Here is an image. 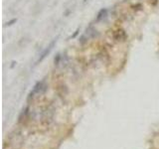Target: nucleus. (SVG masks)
<instances>
[{"instance_id": "obj_1", "label": "nucleus", "mask_w": 159, "mask_h": 149, "mask_svg": "<svg viewBox=\"0 0 159 149\" xmlns=\"http://www.w3.org/2000/svg\"><path fill=\"white\" fill-rule=\"evenodd\" d=\"M47 90V84L44 82H39L35 86H34V88H33V90L31 92V94H30V96H33L35 94H43V92H45V90Z\"/></svg>"}, {"instance_id": "obj_2", "label": "nucleus", "mask_w": 159, "mask_h": 149, "mask_svg": "<svg viewBox=\"0 0 159 149\" xmlns=\"http://www.w3.org/2000/svg\"><path fill=\"white\" fill-rule=\"evenodd\" d=\"M114 39L116 41V42H124L126 39H127V35H126V32L122 29H118L116 31L114 32V35H112Z\"/></svg>"}, {"instance_id": "obj_3", "label": "nucleus", "mask_w": 159, "mask_h": 149, "mask_svg": "<svg viewBox=\"0 0 159 149\" xmlns=\"http://www.w3.org/2000/svg\"><path fill=\"white\" fill-rule=\"evenodd\" d=\"M56 42H57V39H54V40H53V41H52V42L50 43V45H49V46H48V47H47V48H46V49L44 50V52H43V53L41 54V57L39 58L38 62H41V61H43V60H44V59H45V58H46V57H47V56H48V55L50 54V52H51V51H52V49L54 48V46H55Z\"/></svg>"}, {"instance_id": "obj_4", "label": "nucleus", "mask_w": 159, "mask_h": 149, "mask_svg": "<svg viewBox=\"0 0 159 149\" xmlns=\"http://www.w3.org/2000/svg\"><path fill=\"white\" fill-rule=\"evenodd\" d=\"M84 35L88 39H94V38H96L98 36V32L96 28H94L92 26H88L86 29V33Z\"/></svg>"}, {"instance_id": "obj_5", "label": "nucleus", "mask_w": 159, "mask_h": 149, "mask_svg": "<svg viewBox=\"0 0 159 149\" xmlns=\"http://www.w3.org/2000/svg\"><path fill=\"white\" fill-rule=\"evenodd\" d=\"M106 16H108V9H106V8H102V9L98 11V15H96V20L98 22H100V21H102V20L106 19Z\"/></svg>"}, {"instance_id": "obj_6", "label": "nucleus", "mask_w": 159, "mask_h": 149, "mask_svg": "<svg viewBox=\"0 0 159 149\" xmlns=\"http://www.w3.org/2000/svg\"><path fill=\"white\" fill-rule=\"evenodd\" d=\"M68 63H69V58H68L67 54L64 53V54L61 56V62H60V65H61L63 68H65V67L68 65Z\"/></svg>"}, {"instance_id": "obj_7", "label": "nucleus", "mask_w": 159, "mask_h": 149, "mask_svg": "<svg viewBox=\"0 0 159 149\" xmlns=\"http://www.w3.org/2000/svg\"><path fill=\"white\" fill-rule=\"evenodd\" d=\"M60 62H61V55L58 54V55L55 57V60H54L55 66H59V65H60Z\"/></svg>"}, {"instance_id": "obj_8", "label": "nucleus", "mask_w": 159, "mask_h": 149, "mask_svg": "<svg viewBox=\"0 0 159 149\" xmlns=\"http://www.w3.org/2000/svg\"><path fill=\"white\" fill-rule=\"evenodd\" d=\"M88 40V38L86 37V35H82V36L80 37V39L79 40V42L80 43V44H84V43H86Z\"/></svg>"}, {"instance_id": "obj_9", "label": "nucleus", "mask_w": 159, "mask_h": 149, "mask_svg": "<svg viewBox=\"0 0 159 149\" xmlns=\"http://www.w3.org/2000/svg\"><path fill=\"white\" fill-rule=\"evenodd\" d=\"M141 8H142V5H141L140 3H138V4H136V5H132V9L135 10V11H138V10H140Z\"/></svg>"}, {"instance_id": "obj_10", "label": "nucleus", "mask_w": 159, "mask_h": 149, "mask_svg": "<svg viewBox=\"0 0 159 149\" xmlns=\"http://www.w3.org/2000/svg\"><path fill=\"white\" fill-rule=\"evenodd\" d=\"M16 21H17V19H15V18H14V19H12V20H10L9 22H7V24H6V25H7V26H11V25H12L13 23H15Z\"/></svg>"}, {"instance_id": "obj_11", "label": "nucleus", "mask_w": 159, "mask_h": 149, "mask_svg": "<svg viewBox=\"0 0 159 149\" xmlns=\"http://www.w3.org/2000/svg\"><path fill=\"white\" fill-rule=\"evenodd\" d=\"M79 29H78V30H77V31H76V32H75V34H74V35H73V36H72V38H75L76 37V36H77V35H78V34H79Z\"/></svg>"}]
</instances>
